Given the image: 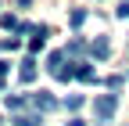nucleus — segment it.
<instances>
[{
    "label": "nucleus",
    "instance_id": "f03ea898",
    "mask_svg": "<svg viewBox=\"0 0 129 126\" xmlns=\"http://www.w3.org/2000/svg\"><path fill=\"white\" fill-rule=\"evenodd\" d=\"M29 101H32V104H36V108H43V112H50V108L57 104V101L50 97V94H43V90H40V94H32V97H29Z\"/></svg>",
    "mask_w": 129,
    "mask_h": 126
},
{
    "label": "nucleus",
    "instance_id": "39448f33",
    "mask_svg": "<svg viewBox=\"0 0 129 126\" xmlns=\"http://www.w3.org/2000/svg\"><path fill=\"white\" fill-rule=\"evenodd\" d=\"M75 76H79V79H86V83H93V79H97V72H93L90 65H79V69H75Z\"/></svg>",
    "mask_w": 129,
    "mask_h": 126
},
{
    "label": "nucleus",
    "instance_id": "0eeeda50",
    "mask_svg": "<svg viewBox=\"0 0 129 126\" xmlns=\"http://www.w3.org/2000/svg\"><path fill=\"white\" fill-rule=\"evenodd\" d=\"M68 22H72V25H83V22H86V11H72Z\"/></svg>",
    "mask_w": 129,
    "mask_h": 126
},
{
    "label": "nucleus",
    "instance_id": "f257e3e1",
    "mask_svg": "<svg viewBox=\"0 0 129 126\" xmlns=\"http://www.w3.org/2000/svg\"><path fill=\"white\" fill-rule=\"evenodd\" d=\"M93 108H97V119H111L115 108H118V97H115V94H104V97L93 101Z\"/></svg>",
    "mask_w": 129,
    "mask_h": 126
},
{
    "label": "nucleus",
    "instance_id": "423d86ee",
    "mask_svg": "<svg viewBox=\"0 0 129 126\" xmlns=\"http://www.w3.org/2000/svg\"><path fill=\"white\" fill-rule=\"evenodd\" d=\"M11 122H14V126H36L40 119H36V115H14Z\"/></svg>",
    "mask_w": 129,
    "mask_h": 126
},
{
    "label": "nucleus",
    "instance_id": "20e7f679",
    "mask_svg": "<svg viewBox=\"0 0 129 126\" xmlns=\"http://www.w3.org/2000/svg\"><path fill=\"white\" fill-rule=\"evenodd\" d=\"M32 79H36V61L25 58V61H22V83H32Z\"/></svg>",
    "mask_w": 129,
    "mask_h": 126
},
{
    "label": "nucleus",
    "instance_id": "6e6552de",
    "mask_svg": "<svg viewBox=\"0 0 129 126\" xmlns=\"http://www.w3.org/2000/svg\"><path fill=\"white\" fill-rule=\"evenodd\" d=\"M118 18H129V0H122V4H118Z\"/></svg>",
    "mask_w": 129,
    "mask_h": 126
},
{
    "label": "nucleus",
    "instance_id": "7ed1b4c3",
    "mask_svg": "<svg viewBox=\"0 0 129 126\" xmlns=\"http://www.w3.org/2000/svg\"><path fill=\"white\" fill-rule=\"evenodd\" d=\"M90 51H93V58H108V54H111V43L101 36V40H93V43H90Z\"/></svg>",
    "mask_w": 129,
    "mask_h": 126
}]
</instances>
